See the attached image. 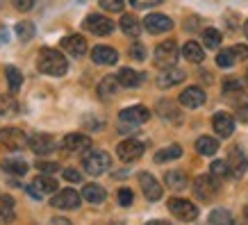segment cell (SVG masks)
<instances>
[{
  "mask_svg": "<svg viewBox=\"0 0 248 225\" xmlns=\"http://www.w3.org/2000/svg\"><path fill=\"white\" fill-rule=\"evenodd\" d=\"M37 68L46 75L60 77V75H64L68 71V64H66V57L62 53H57L55 48H41L37 57Z\"/></svg>",
  "mask_w": 248,
  "mask_h": 225,
  "instance_id": "obj_1",
  "label": "cell"
},
{
  "mask_svg": "<svg viewBox=\"0 0 248 225\" xmlns=\"http://www.w3.org/2000/svg\"><path fill=\"white\" fill-rule=\"evenodd\" d=\"M109 164L112 162H109V155H107L105 150H87V155L82 159L84 171L89 173V175H93V178L103 175L109 168Z\"/></svg>",
  "mask_w": 248,
  "mask_h": 225,
  "instance_id": "obj_2",
  "label": "cell"
},
{
  "mask_svg": "<svg viewBox=\"0 0 248 225\" xmlns=\"http://www.w3.org/2000/svg\"><path fill=\"white\" fill-rule=\"evenodd\" d=\"M153 61H155V66L157 68H171L175 61H178V45L173 39L169 41H162V44L155 48V53H153Z\"/></svg>",
  "mask_w": 248,
  "mask_h": 225,
  "instance_id": "obj_3",
  "label": "cell"
},
{
  "mask_svg": "<svg viewBox=\"0 0 248 225\" xmlns=\"http://www.w3.org/2000/svg\"><path fill=\"white\" fill-rule=\"evenodd\" d=\"M194 191L203 203H210L218 194V180L214 175H198L194 180Z\"/></svg>",
  "mask_w": 248,
  "mask_h": 225,
  "instance_id": "obj_4",
  "label": "cell"
},
{
  "mask_svg": "<svg viewBox=\"0 0 248 225\" xmlns=\"http://www.w3.org/2000/svg\"><path fill=\"white\" fill-rule=\"evenodd\" d=\"M169 211H171L175 218H180L185 223H191L198 216V207L194 203H189L185 198H171L169 200Z\"/></svg>",
  "mask_w": 248,
  "mask_h": 225,
  "instance_id": "obj_5",
  "label": "cell"
},
{
  "mask_svg": "<svg viewBox=\"0 0 248 225\" xmlns=\"http://www.w3.org/2000/svg\"><path fill=\"white\" fill-rule=\"evenodd\" d=\"M84 30L96 34V37H107V34L114 32V21L100 14H89L84 18Z\"/></svg>",
  "mask_w": 248,
  "mask_h": 225,
  "instance_id": "obj_6",
  "label": "cell"
},
{
  "mask_svg": "<svg viewBox=\"0 0 248 225\" xmlns=\"http://www.w3.org/2000/svg\"><path fill=\"white\" fill-rule=\"evenodd\" d=\"M28 141H30V139L18 128H5L0 132V146L7 150H23L28 146Z\"/></svg>",
  "mask_w": 248,
  "mask_h": 225,
  "instance_id": "obj_7",
  "label": "cell"
},
{
  "mask_svg": "<svg viewBox=\"0 0 248 225\" xmlns=\"http://www.w3.org/2000/svg\"><path fill=\"white\" fill-rule=\"evenodd\" d=\"M143 150H146V146H143L139 139H125V141L119 143L116 155H119L123 162H135V159H139L143 155Z\"/></svg>",
  "mask_w": 248,
  "mask_h": 225,
  "instance_id": "obj_8",
  "label": "cell"
},
{
  "mask_svg": "<svg viewBox=\"0 0 248 225\" xmlns=\"http://www.w3.org/2000/svg\"><path fill=\"white\" fill-rule=\"evenodd\" d=\"M32 198H41L44 194H55L57 191V180H53L50 175H37L34 180H32V187L25 189Z\"/></svg>",
  "mask_w": 248,
  "mask_h": 225,
  "instance_id": "obj_9",
  "label": "cell"
},
{
  "mask_svg": "<svg viewBox=\"0 0 248 225\" xmlns=\"http://www.w3.org/2000/svg\"><path fill=\"white\" fill-rule=\"evenodd\" d=\"M80 198H82V195L78 194V191H73V189H62V191H57V195H55L53 200H50V205L57 207V210H78V207H80Z\"/></svg>",
  "mask_w": 248,
  "mask_h": 225,
  "instance_id": "obj_10",
  "label": "cell"
},
{
  "mask_svg": "<svg viewBox=\"0 0 248 225\" xmlns=\"http://www.w3.org/2000/svg\"><path fill=\"white\" fill-rule=\"evenodd\" d=\"M119 119L123 123H130V125H141V123H146V120L151 119V112H148V107H143V105H132V107L121 109Z\"/></svg>",
  "mask_w": 248,
  "mask_h": 225,
  "instance_id": "obj_11",
  "label": "cell"
},
{
  "mask_svg": "<svg viewBox=\"0 0 248 225\" xmlns=\"http://www.w3.org/2000/svg\"><path fill=\"white\" fill-rule=\"evenodd\" d=\"M139 184H141V191L146 195V200L151 203H157L162 198V184H159L151 173H139Z\"/></svg>",
  "mask_w": 248,
  "mask_h": 225,
  "instance_id": "obj_12",
  "label": "cell"
},
{
  "mask_svg": "<svg viewBox=\"0 0 248 225\" xmlns=\"http://www.w3.org/2000/svg\"><path fill=\"white\" fill-rule=\"evenodd\" d=\"M28 146H30V148L34 150L37 155H50V152L57 148V141H55V136L39 132V135H32V136H30Z\"/></svg>",
  "mask_w": 248,
  "mask_h": 225,
  "instance_id": "obj_13",
  "label": "cell"
},
{
  "mask_svg": "<svg viewBox=\"0 0 248 225\" xmlns=\"http://www.w3.org/2000/svg\"><path fill=\"white\" fill-rule=\"evenodd\" d=\"M143 28L151 32V34H162V32H169L173 28V21L164 14H148L143 18Z\"/></svg>",
  "mask_w": 248,
  "mask_h": 225,
  "instance_id": "obj_14",
  "label": "cell"
},
{
  "mask_svg": "<svg viewBox=\"0 0 248 225\" xmlns=\"http://www.w3.org/2000/svg\"><path fill=\"white\" fill-rule=\"evenodd\" d=\"M212 128L221 139H226V136H230L234 132V119L226 112H218L212 116Z\"/></svg>",
  "mask_w": 248,
  "mask_h": 225,
  "instance_id": "obj_15",
  "label": "cell"
},
{
  "mask_svg": "<svg viewBox=\"0 0 248 225\" xmlns=\"http://www.w3.org/2000/svg\"><path fill=\"white\" fill-rule=\"evenodd\" d=\"M62 50L68 53L71 57H82V55L87 53V41H84V37H80V34L64 37L62 39Z\"/></svg>",
  "mask_w": 248,
  "mask_h": 225,
  "instance_id": "obj_16",
  "label": "cell"
},
{
  "mask_svg": "<svg viewBox=\"0 0 248 225\" xmlns=\"http://www.w3.org/2000/svg\"><path fill=\"white\" fill-rule=\"evenodd\" d=\"M62 148L66 152H87L91 148V139L84 135H66L62 141Z\"/></svg>",
  "mask_w": 248,
  "mask_h": 225,
  "instance_id": "obj_17",
  "label": "cell"
},
{
  "mask_svg": "<svg viewBox=\"0 0 248 225\" xmlns=\"http://www.w3.org/2000/svg\"><path fill=\"white\" fill-rule=\"evenodd\" d=\"M185 77H187V73L180 71V68H164L157 77V87L159 89H169V87H175V84L185 82Z\"/></svg>",
  "mask_w": 248,
  "mask_h": 225,
  "instance_id": "obj_18",
  "label": "cell"
},
{
  "mask_svg": "<svg viewBox=\"0 0 248 225\" xmlns=\"http://www.w3.org/2000/svg\"><path fill=\"white\" fill-rule=\"evenodd\" d=\"M180 103L189 109H196V107H201L205 103V91L201 87H189L180 93Z\"/></svg>",
  "mask_w": 248,
  "mask_h": 225,
  "instance_id": "obj_19",
  "label": "cell"
},
{
  "mask_svg": "<svg viewBox=\"0 0 248 225\" xmlns=\"http://www.w3.org/2000/svg\"><path fill=\"white\" fill-rule=\"evenodd\" d=\"M91 60H93V64L109 66V64H116L119 53H116L114 48H109V45H96V48H93V53H91Z\"/></svg>",
  "mask_w": 248,
  "mask_h": 225,
  "instance_id": "obj_20",
  "label": "cell"
},
{
  "mask_svg": "<svg viewBox=\"0 0 248 225\" xmlns=\"http://www.w3.org/2000/svg\"><path fill=\"white\" fill-rule=\"evenodd\" d=\"M116 77H119V84L125 87V89H135V87H139L143 80L141 73H139V71H132V68H121Z\"/></svg>",
  "mask_w": 248,
  "mask_h": 225,
  "instance_id": "obj_21",
  "label": "cell"
},
{
  "mask_svg": "<svg viewBox=\"0 0 248 225\" xmlns=\"http://www.w3.org/2000/svg\"><path fill=\"white\" fill-rule=\"evenodd\" d=\"M182 55H185V60L191 61V64H201L205 60V53H203V45L196 44V41H187L185 48H182Z\"/></svg>",
  "mask_w": 248,
  "mask_h": 225,
  "instance_id": "obj_22",
  "label": "cell"
},
{
  "mask_svg": "<svg viewBox=\"0 0 248 225\" xmlns=\"http://www.w3.org/2000/svg\"><path fill=\"white\" fill-rule=\"evenodd\" d=\"M157 112H159V116L164 120H169V123H180L182 120V114H180V109L178 107H173V103H169V100H162L159 103V107H157Z\"/></svg>",
  "mask_w": 248,
  "mask_h": 225,
  "instance_id": "obj_23",
  "label": "cell"
},
{
  "mask_svg": "<svg viewBox=\"0 0 248 225\" xmlns=\"http://www.w3.org/2000/svg\"><path fill=\"white\" fill-rule=\"evenodd\" d=\"M82 198L91 205H100L103 200H105V189L100 187V184H84Z\"/></svg>",
  "mask_w": 248,
  "mask_h": 225,
  "instance_id": "obj_24",
  "label": "cell"
},
{
  "mask_svg": "<svg viewBox=\"0 0 248 225\" xmlns=\"http://www.w3.org/2000/svg\"><path fill=\"white\" fill-rule=\"evenodd\" d=\"M228 164H230V171H232L234 178H239L241 173L246 171V157L241 150H230V157H228Z\"/></svg>",
  "mask_w": 248,
  "mask_h": 225,
  "instance_id": "obj_25",
  "label": "cell"
},
{
  "mask_svg": "<svg viewBox=\"0 0 248 225\" xmlns=\"http://www.w3.org/2000/svg\"><path fill=\"white\" fill-rule=\"evenodd\" d=\"M164 180H166V187L173 189V191H182L187 187V175L182 171H169Z\"/></svg>",
  "mask_w": 248,
  "mask_h": 225,
  "instance_id": "obj_26",
  "label": "cell"
},
{
  "mask_svg": "<svg viewBox=\"0 0 248 225\" xmlns=\"http://www.w3.org/2000/svg\"><path fill=\"white\" fill-rule=\"evenodd\" d=\"M119 77H112V75H107V77H103L100 80V84H98V93L103 98H109V96H114L116 91H119Z\"/></svg>",
  "mask_w": 248,
  "mask_h": 225,
  "instance_id": "obj_27",
  "label": "cell"
},
{
  "mask_svg": "<svg viewBox=\"0 0 248 225\" xmlns=\"http://www.w3.org/2000/svg\"><path fill=\"white\" fill-rule=\"evenodd\" d=\"M196 150H198L201 155H205V157H207V155H214L218 150V141L214 136H201V139L196 141Z\"/></svg>",
  "mask_w": 248,
  "mask_h": 225,
  "instance_id": "obj_28",
  "label": "cell"
},
{
  "mask_svg": "<svg viewBox=\"0 0 248 225\" xmlns=\"http://www.w3.org/2000/svg\"><path fill=\"white\" fill-rule=\"evenodd\" d=\"M2 171L9 173V175H25L28 171V164L23 162V159H2Z\"/></svg>",
  "mask_w": 248,
  "mask_h": 225,
  "instance_id": "obj_29",
  "label": "cell"
},
{
  "mask_svg": "<svg viewBox=\"0 0 248 225\" xmlns=\"http://www.w3.org/2000/svg\"><path fill=\"white\" fill-rule=\"evenodd\" d=\"M121 30H123V34H128V37H139L141 25H139V21H137L135 16L125 14L123 18H121Z\"/></svg>",
  "mask_w": 248,
  "mask_h": 225,
  "instance_id": "obj_30",
  "label": "cell"
},
{
  "mask_svg": "<svg viewBox=\"0 0 248 225\" xmlns=\"http://www.w3.org/2000/svg\"><path fill=\"white\" fill-rule=\"evenodd\" d=\"M0 218L5 223L14 221V198L12 195H0Z\"/></svg>",
  "mask_w": 248,
  "mask_h": 225,
  "instance_id": "obj_31",
  "label": "cell"
},
{
  "mask_svg": "<svg viewBox=\"0 0 248 225\" xmlns=\"http://www.w3.org/2000/svg\"><path fill=\"white\" fill-rule=\"evenodd\" d=\"M5 77H7V84H9V91H18L21 89V84H23V75L21 71L16 66H5Z\"/></svg>",
  "mask_w": 248,
  "mask_h": 225,
  "instance_id": "obj_32",
  "label": "cell"
},
{
  "mask_svg": "<svg viewBox=\"0 0 248 225\" xmlns=\"http://www.w3.org/2000/svg\"><path fill=\"white\" fill-rule=\"evenodd\" d=\"M182 155V148L178 146V143H173V146H169V148L159 150L157 155H155V162L157 164H164V162H171V159H178Z\"/></svg>",
  "mask_w": 248,
  "mask_h": 225,
  "instance_id": "obj_33",
  "label": "cell"
},
{
  "mask_svg": "<svg viewBox=\"0 0 248 225\" xmlns=\"http://www.w3.org/2000/svg\"><path fill=\"white\" fill-rule=\"evenodd\" d=\"M210 225H234V218L228 210H214L210 214Z\"/></svg>",
  "mask_w": 248,
  "mask_h": 225,
  "instance_id": "obj_34",
  "label": "cell"
},
{
  "mask_svg": "<svg viewBox=\"0 0 248 225\" xmlns=\"http://www.w3.org/2000/svg\"><path fill=\"white\" fill-rule=\"evenodd\" d=\"M210 173L214 175V178H228V175H232V171H230V164H228V159H218V162H212L210 166Z\"/></svg>",
  "mask_w": 248,
  "mask_h": 225,
  "instance_id": "obj_35",
  "label": "cell"
},
{
  "mask_svg": "<svg viewBox=\"0 0 248 225\" xmlns=\"http://www.w3.org/2000/svg\"><path fill=\"white\" fill-rule=\"evenodd\" d=\"M203 44L207 45V48H218V45H221V32L214 30V28L203 30Z\"/></svg>",
  "mask_w": 248,
  "mask_h": 225,
  "instance_id": "obj_36",
  "label": "cell"
},
{
  "mask_svg": "<svg viewBox=\"0 0 248 225\" xmlns=\"http://www.w3.org/2000/svg\"><path fill=\"white\" fill-rule=\"evenodd\" d=\"M16 34H18L21 41H30V39L34 37V25H32L30 21H21L16 25Z\"/></svg>",
  "mask_w": 248,
  "mask_h": 225,
  "instance_id": "obj_37",
  "label": "cell"
},
{
  "mask_svg": "<svg viewBox=\"0 0 248 225\" xmlns=\"http://www.w3.org/2000/svg\"><path fill=\"white\" fill-rule=\"evenodd\" d=\"M234 61H237V60H234L232 48H230V50H221V53L217 55V64H218L221 68H230Z\"/></svg>",
  "mask_w": 248,
  "mask_h": 225,
  "instance_id": "obj_38",
  "label": "cell"
},
{
  "mask_svg": "<svg viewBox=\"0 0 248 225\" xmlns=\"http://www.w3.org/2000/svg\"><path fill=\"white\" fill-rule=\"evenodd\" d=\"M119 205H123V207H130L132 205V198H135V194L130 191L128 187H123V189H119Z\"/></svg>",
  "mask_w": 248,
  "mask_h": 225,
  "instance_id": "obj_39",
  "label": "cell"
},
{
  "mask_svg": "<svg viewBox=\"0 0 248 225\" xmlns=\"http://www.w3.org/2000/svg\"><path fill=\"white\" fill-rule=\"evenodd\" d=\"M123 0H100V7L105 9V12H121L123 9Z\"/></svg>",
  "mask_w": 248,
  "mask_h": 225,
  "instance_id": "obj_40",
  "label": "cell"
},
{
  "mask_svg": "<svg viewBox=\"0 0 248 225\" xmlns=\"http://www.w3.org/2000/svg\"><path fill=\"white\" fill-rule=\"evenodd\" d=\"M37 171L39 173H57L60 164L57 162H37Z\"/></svg>",
  "mask_w": 248,
  "mask_h": 225,
  "instance_id": "obj_41",
  "label": "cell"
},
{
  "mask_svg": "<svg viewBox=\"0 0 248 225\" xmlns=\"http://www.w3.org/2000/svg\"><path fill=\"white\" fill-rule=\"evenodd\" d=\"M130 57L137 60V61H143L146 60V48H143L141 44H135L132 48H130Z\"/></svg>",
  "mask_w": 248,
  "mask_h": 225,
  "instance_id": "obj_42",
  "label": "cell"
},
{
  "mask_svg": "<svg viewBox=\"0 0 248 225\" xmlns=\"http://www.w3.org/2000/svg\"><path fill=\"white\" fill-rule=\"evenodd\" d=\"M130 2H132V7H137V9H148V7L159 5L162 0H130Z\"/></svg>",
  "mask_w": 248,
  "mask_h": 225,
  "instance_id": "obj_43",
  "label": "cell"
},
{
  "mask_svg": "<svg viewBox=\"0 0 248 225\" xmlns=\"http://www.w3.org/2000/svg\"><path fill=\"white\" fill-rule=\"evenodd\" d=\"M64 180L80 182V180H82V175H80V171H76V168H66V171H64Z\"/></svg>",
  "mask_w": 248,
  "mask_h": 225,
  "instance_id": "obj_44",
  "label": "cell"
},
{
  "mask_svg": "<svg viewBox=\"0 0 248 225\" xmlns=\"http://www.w3.org/2000/svg\"><path fill=\"white\" fill-rule=\"evenodd\" d=\"M232 53H234V60H246V57H248V45H244V44H241V45H234V48H232Z\"/></svg>",
  "mask_w": 248,
  "mask_h": 225,
  "instance_id": "obj_45",
  "label": "cell"
},
{
  "mask_svg": "<svg viewBox=\"0 0 248 225\" xmlns=\"http://www.w3.org/2000/svg\"><path fill=\"white\" fill-rule=\"evenodd\" d=\"M14 5L18 12H28V9L34 7V0H14Z\"/></svg>",
  "mask_w": 248,
  "mask_h": 225,
  "instance_id": "obj_46",
  "label": "cell"
},
{
  "mask_svg": "<svg viewBox=\"0 0 248 225\" xmlns=\"http://www.w3.org/2000/svg\"><path fill=\"white\" fill-rule=\"evenodd\" d=\"M237 116H239V120L248 123V100L246 103H241V105H237Z\"/></svg>",
  "mask_w": 248,
  "mask_h": 225,
  "instance_id": "obj_47",
  "label": "cell"
},
{
  "mask_svg": "<svg viewBox=\"0 0 248 225\" xmlns=\"http://www.w3.org/2000/svg\"><path fill=\"white\" fill-rule=\"evenodd\" d=\"M53 225H73V223H71V221H66V218L57 216V218H53Z\"/></svg>",
  "mask_w": 248,
  "mask_h": 225,
  "instance_id": "obj_48",
  "label": "cell"
},
{
  "mask_svg": "<svg viewBox=\"0 0 248 225\" xmlns=\"http://www.w3.org/2000/svg\"><path fill=\"white\" fill-rule=\"evenodd\" d=\"M146 225H171V223H166V221H148Z\"/></svg>",
  "mask_w": 248,
  "mask_h": 225,
  "instance_id": "obj_49",
  "label": "cell"
},
{
  "mask_svg": "<svg viewBox=\"0 0 248 225\" xmlns=\"http://www.w3.org/2000/svg\"><path fill=\"white\" fill-rule=\"evenodd\" d=\"M244 34H246V37H248V21L244 23Z\"/></svg>",
  "mask_w": 248,
  "mask_h": 225,
  "instance_id": "obj_50",
  "label": "cell"
},
{
  "mask_svg": "<svg viewBox=\"0 0 248 225\" xmlns=\"http://www.w3.org/2000/svg\"><path fill=\"white\" fill-rule=\"evenodd\" d=\"M244 216H246V218H248V207H244Z\"/></svg>",
  "mask_w": 248,
  "mask_h": 225,
  "instance_id": "obj_51",
  "label": "cell"
},
{
  "mask_svg": "<svg viewBox=\"0 0 248 225\" xmlns=\"http://www.w3.org/2000/svg\"><path fill=\"white\" fill-rule=\"evenodd\" d=\"M246 84H248V73H246Z\"/></svg>",
  "mask_w": 248,
  "mask_h": 225,
  "instance_id": "obj_52",
  "label": "cell"
}]
</instances>
